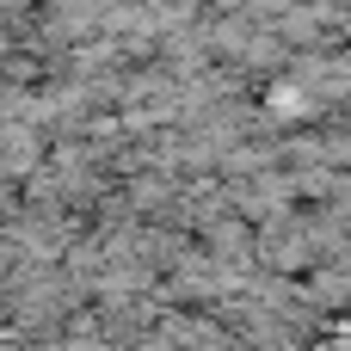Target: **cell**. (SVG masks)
<instances>
[{
	"mask_svg": "<svg viewBox=\"0 0 351 351\" xmlns=\"http://www.w3.org/2000/svg\"><path fill=\"white\" fill-rule=\"evenodd\" d=\"M234 204L247 210V216H271V210H284L290 204V179H259V185H234Z\"/></svg>",
	"mask_w": 351,
	"mask_h": 351,
	"instance_id": "cell-3",
	"label": "cell"
},
{
	"mask_svg": "<svg viewBox=\"0 0 351 351\" xmlns=\"http://www.w3.org/2000/svg\"><path fill=\"white\" fill-rule=\"evenodd\" d=\"M296 86H302L308 99L339 105V99H346V68H339V56H302V62H296Z\"/></svg>",
	"mask_w": 351,
	"mask_h": 351,
	"instance_id": "cell-2",
	"label": "cell"
},
{
	"mask_svg": "<svg viewBox=\"0 0 351 351\" xmlns=\"http://www.w3.org/2000/svg\"><path fill=\"white\" fill-rule=\"evenodd\" d=\"M327 351H333V346H327Z\"/></svg>",
	"mask_w": 351,
	"mask_h": 351,
	"instance_id": "cell-8",
	"label": "cell"
},
{
	"mask_svg": "<svg viewBox=\"0 0 351 351\" xmlns=\"http://www.w3.org/2000/svg\"><path fill=\"white\" fill-rule=\"evenodd\" d=\"M191 351H228V346H222V339H216L210 327H197V333H191Z\"/></svg>",
	"mask_w": 351,
	"mask_h": 351,
	"instance_id": "cell-6",
	"label": "cell"
},
{
	"mask_svg": "<svg viewBox=\"0 0 351 351\" xmlns=\"http://www.w3.org/2000/svg\"><path fill=\"white\" fill-rule=\"evenodd\" d=\"M259 259L278 265V271H296L315 259V234H308V216H290V210H271L265 216V234H259Z\"/></svg>",
	"mask_w": 351,
	"mask_h": 351,
	"instance_id": "cell-1",
	"label": "cell"
},
{
	"mask_svg": "<svg viewBox=\"0 0 351 351\" xmlns=\"http://www.w3.org/2000/svg\"><path fill=\"white\" fill-rule=\"evenodd\" d=\"M315 296H321V302H339V296H346V278H339V265L315 278Z\"/></svg>",
	"mask_w": 351,
	"mask_h": 351,
	"instance_id": "cell-5",
	"label": "cell"
},
{
	"mask_svg": "<svg viewBox=\"0 0 351 351\" xmlns=\"http://www.w3.org/2000/svg\"><path fill=\"white\" fill-rule=\"evenodd\" d=\"M265 111H271L278 123H296V117H315V99H308L296 80H284V86H271V93H265Z\"/></svg>",
	"mask_w": 351,
	"mask_h": 351,
	"instance_id": "cell-4",
	"label": "cell"
},
{
	"mask_svg": "<svg viewBox=\"0 0 351 351\" xmlns=\"http://www.w3.org/2000/svg\"><path fill=\"white\" fill-rule=\"evenodd\" d=\"M136 351H173V339H148V346H136Z\"/></svg>",
	"mask_w": 351,
	"mask_h": 351,
	"instance_id": "cell-7",
	"label": "cell"
}]
</instances>
